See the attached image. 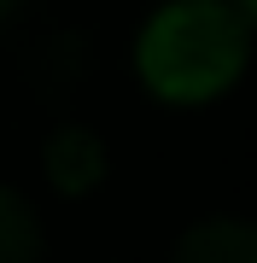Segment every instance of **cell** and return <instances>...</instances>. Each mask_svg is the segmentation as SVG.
Listing matches in <instances>:
<instances>
[{"instance_id": "obj_2", "label": "cell", "mask_w": 257, "mask_h": 263, "mask_svg": "<svg viewBox=\"0 0 257 263\" xmlns=\"http://www.w3.org/2000/svg\"><path fill=\"white\" fill-rule=\"evenodd\" d=\"M170 263H257V222H234V216L199 222L175 240Z\"/></svg>"}, {"instance_id": "obj_4", "label": "cell", "mask_w": 257, "mask_h": 263, "mask_svg": "<svg viewBox=\"0 0 257 263\" xmlns=\"http://www.w3.org/2000/svg\"><path fill=\"white\" fill-rule=\"evenodd\" d=\"M41 257V228L35 211L12 187H0V263H35Z\"/></svg>"}, {"instance_id": "obj_5", "label": "cell", "mask_w": 257, "mask_h": 263, "mask_svg": "<svg viewBox=\"0 0 257 263\" xmlns=\"http://www.w3.org/2000/svg\"><path fill=\"white\" fill-rule=\"evenodd\" d=\"M234 6H240V18H246V24L257 29V0H234Z\"/></svg>"}, {"instance_id": "obj_3", "label": "cell", "mask_w": 257, "mask_h": 263, "mask_svg": "<svg viewBox=\"0 0 257 263\" xmlns=\"http://www.w3.org/2000/svg\"><path fill=\"white\" fill-rule=\"evenodd\" d=\"M47 176L65 193H88L105 176V146L88 129H58L53 141H47Z\"/></svg>"}, {"instance_id": "obj_6", "label": "cell", "mask_w": 257, "mask_h": 263, "mask_svg": "<svg viewBox=\"0 0 257 263\" xmlns=\"http://www.w3.org/2000/svg\"><path fill=\"white\" fill-rule=\"evenodd\" d=\"M0 12H12V0H0Z\"/></svg>"}, {"instance_id": "obj_1", "label": "cell", "mask_w": 257, "mask_h": 263, "mask_svg": "<svg viewBox=\"0 0 257 263\" xmlns=\"http://www.w3.org/2000/svg\"><path fill=\"white\" fill-rule=\"evenodd\" d=\"M251 53V24L240 18L234 0H170L152 24L141 29V76L146 88L175 105L216 100L234 88Z\"/></svg>"}]
</instances>
